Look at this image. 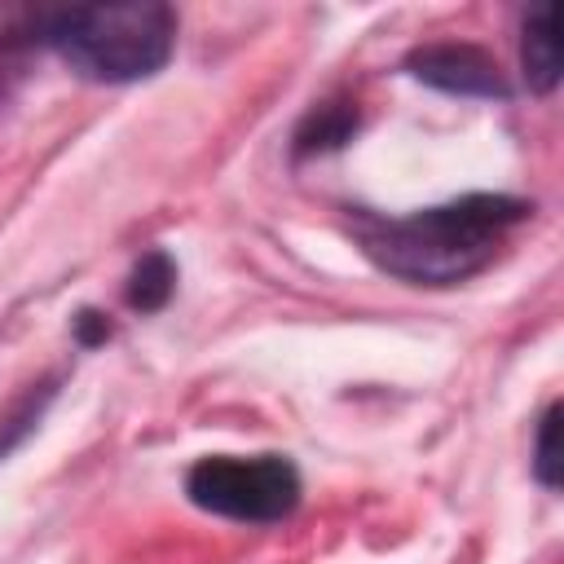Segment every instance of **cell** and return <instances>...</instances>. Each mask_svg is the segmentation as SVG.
Segmentation results:
<instances>
[{"mask_svg":"<svg viewBox=\"0 0 564 564\" xmlns=\"http://www.w3.org/2000/svg\"><path fill=\"white\" fill-rule=\"evenodd\" d=\"M533 216L516 194H463L410 216H357V242L375 269L410 286H454L480 273L502 238Z\"/></svg>","mask_w":564,"mask_h":564,"instance_id":"obj_1","label":"cell"},{"mask_svg":"<svg viewBox=\"0 0 564 564\" xmlns=\"http://www.w3.org/2000/svg\"><path fill=\"white\" fill-rule=\"evenodd\" d=\"M35 31L40 44L93 84H141L159 75L176 48V13L159 0L75 4L44 13Z\"/></svg>","mask_w":564,"mask_h":564,"instance_id":"obj_2","label":"cell"},{"mask_svg":"<svg viewBox=\"0 0 564 564\" xmlns=\"http://www.w3.org/2000/svg\"><path fill=\"white\" fill-rule=\"evenodd\" d=\"M304 480L286 454H207L185 471L198 511L238 524H278L300 507Z\"/></svg>","mask_w":564,"mask_h":564,"instance_id":"obj_3","label":"cell"},{"mask_svg":"<svg viewBox=\"0 0 564 564\" xmlns=\"http://www.w3.org/2000/svg\"><path fill=\"white\" fill-rule=\"evenodd\" d=\"M405 70L449 97H476V101H507L511 84L502 75V66L476 48V44H423L405 57Z\"/></svg>","mask_w":564,"mask_h":564,"instance_id":"obj_4","label":"cell"},{"mask_svg":"<svg viewBox=\"0 0 564 564\" xmlns=\"http://www.w3.org/2000/svg\"><path fill=\"white\" fill-rule=\"evenodd\" d=\"M520 66H524V84L529 93L546 97L560 84V40H555V9L551 4H533L524 13L520 26Z\"/></svg>","mask_w":564,"mask_h":564,"instance_id":"obj_5","label":"cell"},{"mask_svg":"<svg viewBox=\"0 0 564 564\" xmlns=\"http://www.w3.org/2000/svg\"><path fill=\"white\" fill-rule=\"evenodd\" d=\"M352 132H357V101H322L300 119L291 150H295V159L326 154V150H339L344 141H352Z\"/></svg>","mask_w":564,"mask_h":564,"instance_id":"obj_6","label":"cell"},{"mask_svg":"<svg viewBox=\"0 0 564 564\" xmlns=\"http://www.w3.org/2000/svg\"><path fill=\"white\" fill-rule=\"evenodd\" d=\"M172 295H176V260H172L163 247H150V251L132 264L128 286H123V300H128V308H137V313H159V308H167Z\"/></svg>","mask_w":564,"mask_h":564,"instance_id":"obj_7","label":"cell"},{"mask_svg":"<svg viewBox=\"0 0 564 564\" xmlns=\"http://www.w3.org/2000/svg\"><path fill=\"white\" fill-rule=\"evenodd\" d=\"M53 397H57V379H40V383H31V388L0 414V458H9V454L40 427V419H44V410H48Z\"/></svg>","mask_w":564,"mask_h":564,"instance_id":"obj_8","label":"cell"},{"mask_svg":"<svg viewBox=\"0 0 564 564\" xmlns=\"http://www.w3.org/2000/svg\"><path fill=\"white\" fill-rule=\"evenodd\" d=\"M555 436H560V401H551L533 427V476L542 489H560V449H555Z\"/></svg>","mask_w":564,"mask_h":564,"instance_id":"obj_9","label":"cell"},{"mask_svg":"<svg viewBox=\"0 0 564 564\" xmlns=\"http://www.w3.org/2000/svg\"><path fill=\"white\" fill-rule=\"evenodd\" d=\"M110 317L101 313V308H79L75 317H70V335H75V344L79 348H101L106 339H110Z\"/></svg>","mask_w":564,"mask_h":564,"instance_id":"obj_10","label":"cell"}]
</instances>
